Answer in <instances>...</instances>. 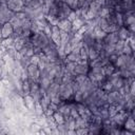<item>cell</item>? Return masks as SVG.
<instances>
[{"mask_svg": "<svg viewBox=\"0 0 135 135\" xmlns=\"http://www.w3.org/2000/svg\"><path fill=\"white\" fill-rule=\"evenodd\" d=\"M101 7H102V5L100 3H98L97 1H92L90 3V5H89V9L88 11L91 12V13H93L95 16H98V13L101 9Z\"/></svg>", "mask_w": 135, "mask_h": 135, "instance_id": "9a60e30c", "label": "cell"}, {"mask_svg": "<svg viewBox=\"0 0 135 135\" xmlns=\"http://www.w3.org/2000/svg\"><path fill=\"white\" fill-rule=\"evenodd\" d=\"M72 83V82H71ZM71 83H60L59 86V96L61 100H70L74 94Z\"/></svg>", "mask_w": 135, "mask_h": 135, "instance_id": "6da1fadb", "label": "cell"}, {"mask_svg": "<svg viewBox=\"0 0 135 135\" xmlns=\"http://www.w3.org/2000/svg\"><path fill=\"white\" fill-rule=\"evenodd\" d=\"M51 39L57 46L60 45V30L57 25L51 26Z\"/></svg>", "mask_w": 135, "mask_h": 135, "instance_id": "ba28073f", "label": "cell"}, {"mask_svg": "<svg viewBox=\"0 0 135 135\" xmlns=\"http://www.w3.org/2000/svg\"><path fill=\"white\" fill-rule=\"evenodd\" d=\"M109 13H110V9H109L107 6L102 5L101 9H100V11H99V13H98V16H99V17H101V18H105V17L109 15Z\"/></svg>", "mask_w": 135, "mask_h": 135, "instance_id": "83f0119b", "label": "cell"}, {"mask_svg": "<svg viewBox=\"0 0 135 135\" xmlns=\"http://www.w3.org/2000/svg\"><path fill=\"white\" fill-rule=\"evenodd\" d=\"M23 101H24L25 107H26L28 110L35 111V110H34V109H35V100H34V98L32 97L31 94L24 95V96H23Z\"/></svg>", "mask_w": 135, "mask_h": 135, "instance_id": "7c38bea8", "label": "cell"}, {"mask_svg": "<svg viewBox=\"0 0 135 135\" xmlns=\"http://www.w3.org/2000/svg\"><path fill=\"white\" fill-rule=\"evenodd\" d=\"M84 22H85L84 19H82V18H76L74 21H72V32L73 33H76L79 30V27L84 24Z\"/></svg>", "mask_w": 135, "mask_h": 135, "instance_id": "2e32d148", "label": "cell"}, {"mask_svg": "<svg viewBox=\"0 0 135 135\" xmlns=\"http://www.w3.org/2000/svg\"><path fill=\"white\" fill-rule=\"evenodd\" d=\"M75 122H76V129L77 128H88L89 127V121L85 120L84 118H82L80 115L75 118Z\"/></svg>", "mask_w": 135, "mask_h": 135, "instance_id": "ac0fdd59", "label": "cell"}, {"mask_svg": "<svg viewBox=\"0 0 135 135\" xmlns=\"http://www.w3.org/2000/svg\"><path fill=\"white\" fill-rule=\"evenodd\" d=\"M116 60H117V55H116V54H112V55L109 56V61H110V63L114 64V63L116 62Z\"/></svg>", "mask_w": 135, "mask_h": 135, "instance_id": "8d00e7d4", "label": "cell"}, {"mask_svg": "<svg viewBox=\"0 0 135 135\" xmlns=\"http://www.w3.org/2000/svg\"><path fill=\"white\" fill-rule=\"evenodd\" d=\"M26 71L28 74V80H34V81H38L39 76H40V70L38 69L37 64L34 63H30L26 66Z\"/></svg>", "mask_w": 135, "mask_h": 135, "instance_id": "7a4b0ae2", "label": "cell"}, {"mask_svg": "<svg viewBox=\"0 0 135 135\" xmlns=\"http://www.w3.org/2000/svg\"><path fill=\"white\" fill-rule=\"evenodd\" d=\"M123 96H121L118 91H110L107 94V102L109 104H116L119 102V100L122 98Z\"/></svg>", "mask_w": 135, "mask_h": 135, "instance_id": "8992f818", "label": "cell"}, {"mask_svg": "<svg viewBox=\"0 0 135 135\" xmlns=\"http://www.w3.org/2000/svg\"><path fill=\"white\" fill-rule=\"evenodd\" d=\"M132 56H129V55H126V54H120L117 56V60L116 62L114 63L115 68L118 70L119 68H122V66H126L128 64V62L130 61Z\"/></svg>", "mask_w": 135, "mask_h": 135, "instance_id": "52a82bcc", "label": "cell"}, {"mask_svg": "<svg viewBox=\"0 0 135 135\" xmlns=\"http://www.w3.org/2000/svg\"><path fill=\"white\" fill-rule=\"evenodd\" d=\"M122 128L126 129V130L131 131L132 133H134V132H135V121H134V118L128 116L127 119L124 120L123 124H122Z\"/></svg>", "mask_w": 135, "mask_h": 135, "instance_id": "8fae6325", "label": "cell"}, {"mask_svg": "<svg viewBox=\"0 0 135 135\" xmlns=\"http://www.w3.org/2000/svg\"><path fill=\"white\" fill-rule=\"evenodd\" d=\"M75 131H76V135L89 134V130H88V128H77Z\"/></svg>", "mask_w": 135, "mask_h": 135, "instance_id": "d6a6232c", "label": "cell"}, {"mask_svg": "<svg viewBox=\"0 0 135 135\" xmlns=\"http://www.w3.org/2000/svg\"><path fill=\"white\" fill-rule=\"evenodd\" d=\"M39 61V56L38 55H33L31 57V63H34V64H37Z\"/></svg>", "mask_w": 135, "mask_h": 135, "instance_id": "74e56055", "label": "cell"}, {"mask_svg": "<svg viewBox=\"0 0 135 135\" xmlns=\"http://www.w3.org/2000/svg\"><path fill=\"white\" fill-rule=\"evenodd\" d=\"M76 109H77V111H78L79 115H81V114L85 111L86 105H85L83 102H76Z\"/></svg>", "mask_w": 135, "mask_h": 135, "instance_id": "f546056e", "label": "cell"}, {"mask_svg": "<svg viewBox=\"0 0 135 135\" xmlns=\"http://www.w3.org/2000/svg\"><path fill=\"white\" fill-rule=\"evenodd\" d=\"M119 40L117 32H113V33H109L104 36V38L102 39V43L105 44H115L117 41Z\"/></svg>", "mask_w": 135, "mask_h": 135, "instance_id": "9c48e42d", "label": "cell"}, {"mask_svg": "<svg viewBox=\"0 0 135 135\" xmlns=\"http://www.w3.org/2000/svg\"><path fill=\"white\" fill-rule=\"evenodd\" d=\"M53 117H54V120L56 121L57 124L64 122V117H63V115H62L60 112H58V111H55V112H54Z\"/></svg>", "mask_w": 135, "mask_h": 135, "instance_id": "603a6c76", "label": "cell"}, {"mask_svg": "<svg viewBox=\"0 0 135 135\" xmlns=\"http://www.w3.org/2000/svg\"><path fill=\"white\" fill-rule=\"evenodd\" d=\"M98 56H99V53L93 46H91V47L88 49V57H89V60H94Z\"/></svg>", "mask_w": 135, "mask_h": 135, "instance_id": "7402d4cb", "label": "cell"}, {"mask_svg": "<svg viewBox=\"0 0 135 135\" xmlns=\"http://www.w3.org/2000/svg\"><path fill=\"white\" fill-rule=\"evenodd\" d=\"M52 82H53V80H52L49 76H41V77H39V79H38V83H39L40 88H42V89H44V90H46V89L51 85Z\"/></svg>", "mask_w": 135, "mask_h": 135, "instance_id": "4fadbf2b", "label": "cell"}, {"mask_svg": "<svg viewBox=\"0 0 135 135\" xmlns=\"http://www.w3.org/2000/svg\"><path fill=\"white\" fill-rule=\"evenodd\" d=\"M61 101H62V100H61V98H60L59 94L54 95V96H52V97H51V103H54V104H57V105H58Z\"/></svg>", "mask_w": 135, "mask_h": 135, "instance_id": "4dcf8cb0", "label": "cell"}, {"mask_svg": "<svg viewBox=\"0 0 135 135\" xmlns=\"http://www.w3.org/2000/svg\"><path fill=\"white\" fill-rule=\"evenodd\" d=\"M57 129L59 130V132H60V134H66L68 133V130H69V128H68V126L63 122V123H59V124H57Z\"/></svg>", "mask_w": 135, "mask_h": 135, "instance_id": "f1b7e54d", "label": "cell"}, {"mask_svg": "<svg viewBox=\"0 0 135 135\" xmlns=\"http://www.w3.org/2000/svg\"><path fill=\"white\" fill-rule=\"evenodd\" d=\"M9 23L13 25V27L14 28H16V27H20L21 26V20L19 19V18H17L15 15L12 17V19L9 20Z\"/></svg>", "mask_w": 135, "mask_h": 135, "instance_id": "484cf974", "label": "cell"}, {"mask_svg": "<svg viewBox=\"0 0 135 135\" xmlns=\"http://www.w3.org/2000/svg\"><path fill=\"white\" fill-rule=\"evenodd\" d=\"M13 32H14V27L9 23V21L8 22H5L4 24H2L0 26V37H1V39H4V38L9 37L13 34Z\"/></svg>", "mask_w": 135, "mask_h": 135, "instance_id": "5b68a950", "label": "cell"}, {"mask_svg": "<svg viewBox=\"0 0 135 135\" xmlns=\"http://www.w3.org/2000/svg\"><path fill=\"white\" fill-rule=\"evenodd\" d=\"M76 18H77V16H76L75 11H71V13L68 15V18H66V19H68V20H70V21L72 22V21H74Z\"/></svg>", "mask_w": 135, "mask_h": 135, "instance_id": "e575fe53", "label": "cell"}, {"mask_svg": "<svg viewBox=\"0 0 135 135\" xmlns=\"http://www.w3.org/2000/svg\"><path fill=\"white\" fill-rule=\"evenodd\" d=\"M102 70H103V74L107 76V77H109L111 74H113L117 69L115 68V65L114 64H112V63H107L105 65H103L102 66Z\"/></svg>", "mask_w": 135, "mask_h": 135, "instance_id": "e0dca14e", "label": "cell"}, {"mask_svg": "<svg viewBox=\"0 0 135 135\" xmlns=\"http://www.w3.org/2000/svg\"><path fill=\"white\" fill-rule=\"evenodd\" d=\"M130 34H131V33L129 32V30H128L126 26H120V27L117 30L118 38L121 39V40H127V39H129Z\"/></svg>", "mask_w": 135, "mask_h": 135, "instance_id": "5bb4252c", "label": "cell"}, {"mask_svg": "<svg viewBox=\"0 0 135 135\" xmlns=\"http://www.w3.org/2000/svg\"><path fill=\"white\" fill-rule=\"evenodd\" d=\"M65 58H66L68 61H72V62H76V63L81 60L79 53H74V52H71L70 54H68Z\"/></svg>", "mask_w": 135, "mask_h": 135, "instance_id": "d6986e66", "label": "cell"}, {"mask_svg": "<svg viewBox=\"0 0 135 135\" xmlns=\"http://www.w3.org/2000/svg\"><path fill=\"white\" fill-rule=\"evenodd\" d=\"M14 41H15V39H14L12 36H9V37H7V38L1 39V40H0V45H1V46H4V47H9V46L14 45Z\"/></svg>", "mask_w": 135, "mask_h": 135, "instance_id": "ffe728a7", "label": "cell"}, {"mask_svg": "<svg viewBox=\"0 0 135 135\" xmlns=\"http://www.w3.org/2000/svg\"><path fill=\"white\" fill-rule=\"evenodd\" d=\"M63 50H64V53H65V55H68V54H70V53L72 52L73 47H72L71 43H70V42H68V43H65V44H64V46H63Z\"/></svg>", "mask_w": 135, "mask_h": 135, "instance_id": "836d02e7", "label": "cell"}, {"mask_svg": "<svg viewBox=\"0 0 135 135\" xmlns=\"http://www.w3.org/2000/svg\"><path fill=\"white\" fill-rule=\"evenodd\" d=\"M45 19L46 21L49 22V24L52 26V25H57L58 22H59V19L55 16H51V15H45Z\"/></svg>", "mask_w": 135, "mask_h": 135, "instance_id": "cb8c5ba5", "label": "cell"}, {"mask_svg": "<svg viewBox=\"0 0 135 135\" xmlns=\"http://www.w3.org/2000/svg\"><path fill=\"white\" fill-rule=\"evenodd\" d=\"M22 92H23V96L30 94V81H28V79H25L22 81Z\"/></svg>", "mask_w": 135, "mask_h": 135, "instance_id": "d4e9b609", "label": "cell"}, {"mask_svg": "<svg viewBox=\"0 0 135 135\" xmlns=\"http://www.w3.org/2000/svg\"><path fill=\"white\" fill-rule=\"evenodd\" d=\"M129 92L133 96H135V81H133V82L130 83V85H129Z\"/></svg>", "mask_w": 135, "mask_h": 135, "instance_id": "d590c367", "label": "cell"}, {"mask_svg": "<svg viewBox=\"0 0 135 135\" xmlns=\"http://www.w3.org/2000/svg\"><path fill=\"white\" fill-rule=\"evenodd\" d=\"M89 70H90L89 61L80 60L79 62H77V63H76L74 74H75V76H76V75H86V74H88V72H89Z\"/></svg>", "mask_w": 135, "mask_h": 135, "instance_id": "277c9868", "label": "cell"}, {"mask_svg": "<svg viewBox=\"0 0 135 135\" xmlns=\"http://www.w3.org/2000/svg\"><path fill=\"white\" fill-rule=\"evenodd\" d=\"M79 55H80V59L84 60V61H89V57H88V49L82 46L79 51Z\"/></svg>", "mask_w": 135, "mask_h": 135, "instance_id": "4316f807", "label": "cell"}, {"mask_svg": "<svg viewBox=\"0 0 135 135\" xmlns=\"http://www.w3.org/2000/svg\"><path fill=\"white\" fill-rule=\"evenodd\" d=\"M57 26L59 27V30L64 31V32H68V33H70L72 31V22L70 20H68V19L59 20Z\"/></svg>", "mask_w": 135, "mask_h": 135, "instance_id": "30bf717a", "label": "cell"}, {"mask_svg": "<svg viewBox=\"0 0 135 135\" xmlns=\"http://www.w3.org/2000/svg\"><path fill=\"white\" fill-rule=\"evenodd\" d=\"M86 78H88V76H86V75H76V76H75V78H74V80L79 84V83L83 82Z\"/></svg>", "mask_w": 135, "mask_h": 135, "instance_id": "1f68e13d", "label": "cell"}, {"mask_svg": "<svg viewBox=\"0 0 135 135\" xmlns=\"http://www.w3.org/2000/svg\"><path fill=\"white\" fill-rule=\"evenodd\" d=\"M122 54H126V55H129V56H133L134 55V50H132V47L130 46V44L128 43L127 40H124V43H123Z\"/></svg>", "mask_w": 135, "mask_h": 135, "instance_id": "44dd1931", "label": "cell"}, {"mask_svg": "<svg viewBox=\"0 0 135 135\" xmlns=\"http://www.w3.org/2000/svg\"><path fill=\"white\" fill-rule=\"evenodd\" d=\"M25 5L24 0H6V6L14 13L20 12L22 7Z\"/></svg>", "mask_w": 135, "mask_h": 135, "instance_id": "3957f363", "label": "cell"}]
</instances>
